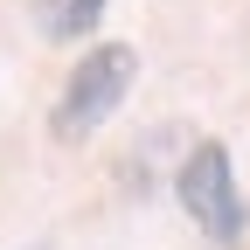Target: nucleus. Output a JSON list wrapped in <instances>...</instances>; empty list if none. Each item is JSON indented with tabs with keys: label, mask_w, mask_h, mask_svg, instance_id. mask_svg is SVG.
Returning <instances> with one entry per match:
<instances>
[{
	"label": "nucleus",
	"mask_w": 250,
	"mask_h": 250,
	"mask_svg": "<svg viewBox=\"0 0 250 250\" xmlns=\"http://www.w3.org/2000/svg\"><path fill=\"white\" fill-rule=\"evenodd\" d=\"M132 83H139V49H132V42L83 49V62L70 70V83H62V98H56L49 132H56L62 146H83L104 118H118V104L132 98Z\"/></svg>",
	"instance_id": "nucleus-1"
},
{
	"label": "nucleus",
	"mask_w": 250,
	"mask_h": 250,
	"mask_svg": "<svg viewBox=\"0 0 250 250\" xmlns=\"http://www.w3.org/2000/svg\"><path fill=\"white\" fill-rule=\"evenodd\" d=\"M104 7L111 0H35V28L49 42H83L90 28L104 21Z\"/></svg>",
	"instance_id": "nucleus-3"
},
{
	"label": "nucleus",
	"mask_w": 250,
	"mask_h": 250,
	"mask_svg": "<svg viewBox=\"0 0 250 250\" xmlns=\"http://www.w3.org/2000/svg\"><path fill=\"white\" fill-rule=\"evenodd\" d=\"M174 195H181V208L195 215V229L208 243H243L250 208L236 195V167H229V146L223 139H195L188 146V160L174 174Z\"/></svg>",
	"instance_id": "nucleus-2"
},
{
	"label": "nucleus",
	"mask_w": 250,
	"mask_h": 250,
	"mask_svg": "<svg viewBox=\"0 0 250 250\" xmlns=\"http://www.w3.org/2000/svg\"><path fill=\"white\" fill-rule=\"evenodd\" d=\"M35 250H49V243H35Z\"/></svg>",
	"instance_id": "nucleus-4"
}]
</instances>
